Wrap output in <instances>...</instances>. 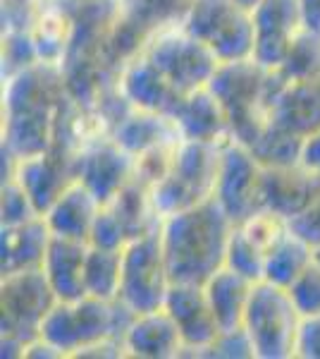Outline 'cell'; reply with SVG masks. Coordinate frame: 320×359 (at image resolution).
<instances>
[{
  "label": "cell",
  "instance_id": "cell-1",
  "mask_svg": "<svg viewBox=\"0 0 320 359\" xmlns=\"http://www.w3.org/2000/svg\"><path fill=\"white\" fill-rule=\"evenodd\" d=\"M69 91L62 69L34 62L5 77L3 139L13 158L48 151L57 139Z\"/></svg>",
  "mask_w": 320,
  "mask_h": 359
},
{
  "label": "cell",
  "instance_id": "cell-2",
  "mask_svg": "<svg viewBox=\"0 0 320 359\" xmlns=\"http://www.w3.org/2000/svg\"><path fill=\"white\" fill-rule=\"evenodd\" d=\"M235 221L215 196L160 221V245L172 283H203L225 266Z\"/></svg>",
  "mask_w": 320,
  "mask_h": 359
},
{
  "label": "cell",
  "instance_id": "cell-3",
  "mask_svg": "<svg viewBox=\"0 0 320 359\" xmlns=\"http://www.w3.org/2000/svg\"><path fill=\"white\" fill-rule=\"evenodd\" d=\"M137 316L122 299L86 297L74 302H60L48 311L41 323V338L48 340L62 352L74 357L79 350L106 338H125L132 318Z\"/></svg>",
  "mask_w": 320,
  "mask_h": 359
},
{
  "label": "cell",
  "instance_id": "cell-4",
  "mask_svg": "<svg viewBox=\"0 0 320 359\" xmlns=\"http://www.w3.org/2000/svg\"><path fill=\"white\" fill-rule=\"evenodd\" d=\"M272 82H275V69H267L253 57H246V60L220 62L218 72L208 84V89L225 108L232 125V137L244 147H249L267 123Z\"/></svg>",
  "mask_w": 320,
  "mask_h": 359
},
{
  "label": "cell",
  "instance_id": "cell-5",
  "mask_svg": "<svg viewBox=\"0 0 320 359\" xmlns=\"http://www.w3.org/2000/svg\"><path fill=\"white\" fill-rule=\"evenodd\" d=\"M223 147L225 144L179 139L170 175L151 187V201L160 221L215 194Z\"/></svg>",
  "mask_w": 320,
  "mask_h": 359
},
{
  "label": "cell",
  "instance_id": "cell-6",
  "mask_svg": "<svg viewBox=\"0 0 320 359\" xmlns=\"http://www.w3.org/2000/svg\"><path fill=\"white\" fill-rule=\"evenodd\" d=\"M301 314L287 287L256 280L242 328L253 345L256 359H289L296 350Z\"/></svg>",
  "mask_w": 320,
  "mask_h": 359
},
{
  "label": "cell",
  "instance_id": "cell-7",
  "mask_svg": "<svg viewBox=\"0 0 320 359\" xmlns=\"http://www.w3.org/2000/svg\"><path fill=\"white\" fill-rule=\"evenodd\" d=\"M182 27L201 39L220 62L253 57V13L237 0H191Z\"/></svg>",
  "mask_w": 320,
  "mask_h": 359
},
{
  "label": "cell",
  "instance_id": "cell-8",
  "mask_svg": "<svg viewBox=\"0 0 320 359\" xmlns=\"http://www.w3.org/2000/svg\"><path fill=\"white\" fill-rule=\"evenodd\" d=\"M141 50L182 96L206 89L220 67L218 55L182 25L162 29Z\"/></svg>",
  "mask_w": 320,
  "mask_h": 359
},
{
  "label": "cell",
  "instance_id": "cell-9",
  "mask_svg": "<svg viewBox=\"0 0 320 359\" xmlns=\"http://www.w3.org/2000/svg\"><path fill=\"white\" fill-rule=\"evenodd\" d=\"M172 280L160 245V225L151 233L134 237L122 249L120 294L134 314L162 309Z\"/></svg>",
  "mask_w": 320,
  "mask_h": 359
},
{
  "label": "cell",
  "instance_id": "cell-10",
  "mask_svg": "<svg viewBox=\"0 0 320 359\" xmlns=\"http://www.w3.org/2000/svg\"><path fill=\"white\" fill-rule=\"evenodd\" d=\"M191 0H115V17L108 29V50L122 67L148 39L177 27L187 17Z\"/></svg>",
  "mask_w": 320,
  "mask_h": 359
},
{
  "label": "cell",
  "instance_id": "cell-11",
  "mask_svg": "<svg viewBox=\"0 0 320 359\" xmlns=\"http://www.w3.org/2000/svg\"><path fill=\"white\" fill-rule=\"evenodd\" d=\"M3 309V335L17 338L25 345L39 338L41 323L57 304V294L50 287L43 269H22L3 273L0 285Z\"/></svg>",
  "mask_w": 320,
  "mask_h": 359
},
{
  "label": "cell",
  "instance_id": "cell-12",
  "mask_svg": "<svg viewBox=\"0 0 320 359\" xmlns=\"http://www.w3.org/2000/svg\"><path fill=\"white\" fill-rule=\"evenodd\" d=\"M213 196L235 223H244L256 211L265 208L263 165L251 154V149L237 139H230L223 147Z\"/></svg>",
  "mask_w": 320,
  "mask_h": 359
},
{
  "label": "cell",
  "instance_id": "cell-13",
  "mask_svg": "<svg viewBox=\"0 0 320 359\" xmlns=\"http://www.w3.org/2000/svg\"><path fill=\"white\" fill-rule=\"evenodd\" d=\"M8 177H15L27 189L41 216L62 194V189L77 180V154L62 144H53L48 151L27 156V158H13L8 154Z\"/></svg>",
  "mask_w": 320,
  "mask_h": 359
},
{
  "label": "cell",
  "instance_id": "cell-14",
  "mask_svg": "<svg viewBox=\"0 0 320 359\" xmlns=\"http://www.w3.org/2000/svg\"><path fill=\"white\" fill-rule=\"evenodd\" d=\"M253 13V60L267 69H280L289 48L306 29L299 0H260Z\"/></svg>",
  "mask_w": 320,
  "mask_h": 359
},
{
  "label": "cell",
  "instance_id": "cell-15",
  "mask_svg": "<svg viewBox=\"0 0 320 359\" xmlns=\"http://www.w3.org/2000/svg\"><path fill=\"white\" fill-rule=\"evenodd\" d=\"M165 311L174 318L184 338V355L203 357L220 335L206 287L199 283H172L165 297Z\"/></svg>",
  "mask_w": 320,
  "mask_h": 359
},
{
  "label": "cell",
  "instance_id": "cell-16",
  "mask_svg": "<svg viewBox=\"0 0 320 359\" xmlns=\"http://www.w3.org/2000/svg\"><path fill=\"white\" fill-rule=\"evenodd\" d=\"M77 180L108 204L134 180V156L113 137H103L77 151Z\"/></svg>",
  "mask_w": 320,
  "mask_h": 359
},
{
  "label": "cell",
  "instance_id": "cell-17",
  "mask_svg": "<svg viewBox=\"0 0 320 359\" xmlns=\"http://www.w3.org/2000/svg\"><path fill=\"white\" fill-rule=\"evenodd\" d=\"M267 123L292 132L304 142L320 132V82H292L275 69Z\"/></svg>",
  "mask_w": 320,
  "mask_h": 359
},
{
  "label": "cell",
  "instance_id": "cell-18",
  "mask_svg": "<svg viewBox=\"0 0 320 359\" xmlns=\"http://www.w3.org/2000/svg\"><path fill=\"white\" fill-rule=\"evenodd\" d=\"M118 89L132 108L162 115H174L182 103V94L162 77V72L151 62V57L139 50L127 62H122L118 74Z\"/></svg>",
  "mask_w": 320,
  "mask_h": 359
},
{
  "label": "cell",
  "instance_id": "cell-19",
  "mask_svg": "<svg viewBox=\"0 0 320 359\" xmlns=\"http://www.w3.org/2000/svg\"><path fill=\"white\" fill-rule=\"evenodd\" d=\"M127 357L139 359H172L184 357V338L179 326L167 314L165 306L153 311H141L132 318L125 333Z\"/></svg>",
  "mask_w": 320,
  "mask_h": 359
},
{
  "label": "cell",
  "instance_id": "cell-20",
  "mask_svg": "<svg viewBox=\"0 0 320 359\" xmlns=\"http://www.w3.org/2000/svg\"><path fill=\"white\" fill-rule=\"evenodd\" d=\"M86 257H89V242L62 235L50 237L41 269L60 302H74V299L86 297Z\"/></svg>",
  "mask_w": 320,
  "mask_h": 359
},
{
  "label": "cell",
  "instance_id": "cell-21",
  "mask_svg": "<svg viewBox=\"0 0 320 359\" xmlns=\"http://www.w3.org/2000/svg\"><path fill=\"white\" fill-rule=\"evenodd\" d=\"M318 175L301 163L263 168V201L265 208L292 221L304 213L316 194Z\"/></svg>",
  "mask_w": 320,
  "mask_h": 359
},
{
  "label": "cell",
  "instance_id": "cell-22",
  "mask_svg": "<svg viewBox=\"0 0 320 359\" xmlns=\"http://www.w3.org/2000/svg\"><path fill=\"white\" fill-rule=\"evenodd\" d=\"M172 120L177 123L182 139H199V142L213 144H227L230 139H235L225 108L208 86L184 96Z\"/></svg>",
  "mask_w": 320,
  "mask_h": 359
},
{
  "label": "cell",
  "instance_id": "cell-23",
  "mask_svg": "<svg viewBox=\"0 0 320 359\" xmlns=\"http://www.w3.org/2000/svg\"><path fill=\"white\" fill-rule=\"evenodd\" d=\"M101 206L103 204L96 199V194L81 180H74L50 204L48 211L43 213V218L53 235L89 242L91 228H94Z\"/></svg>",
  "mask_w": 320,
  "mask_h": 359
},
{
  "label": "cell",
  "instance_id": "cell-24",
  "mask_svg": "<svg viewBox=\"0 0 320 359\" xmlns=\"http://www.w3.org/2000/svg\"><path fill=\"white\" fill-rule=\"evenodd\" d=\"M208 294V302L215 318H218L220 331H235L242 328L244 314H246V304L251 297L253 280H249L246 276L232 271L230 266H223L203 283Z\"/></svg>",
  "mask_w": 320,
  "mask_h": 359
},
{
  "label": "cell",
  "instance_id": "cell-25",
  "mask_svg": "<svg viewBox=\"0 0 320 359\" xmlns=\"http://www.w3.org/2000/svg\"><path fill=\"white\" fill-rule=\"evenodd\" d=\"M48 223L43 216H36L20 225L3 228V273L22 269H41L50 245Z\"/></svg>",
  "mask_w": 320,
  "mask_h": 359
},
{
  "label": "cell",
  "instance_id": "cell-26",
  "mask_svg": "<svg viewBox=\"0 0 320 359\" xmlns=\"http://www.w3.org/2000/svg\"><path fill=\"white\" fill-rule=\"evenodd\" d=\"M110 137L132 156L144 154L146 149H153V147H158V144L179 142V139H182L179 127L170 115L139 111V108H132V111L113 127V135Z\"/></svg>",
  "mask_w": 320,
  "mask_h": 359
},
{
  "label": "cell",
  "instance_id": "cell-27",
  "mask_svg": "<svg viewBox=\"0 0 320 359\" xmlns=\"http://www.w3.org/2000/svg\"><path fill=\"white\" fill-rule=\"evenodd\" d=\"M74 29H77L74 15L65 5L50 0L32 29V41L34 48H36L39 62L62 67V62H65L69 53V46H72Z\"/></svg>",
  "mask_w": 320,
  "mask_h": 359
},
{
  "label": "cell",
  "instance_id": "cell-28",
  "mask_svg": "<svg viewBox=\"0 0 320 359\" xmlns=\"http://www.w3.org/2000/svg\"><path fill=\"white\" fill-rule=\"evenodd\" d=\"M316 259V247L306 242L301 235L289 230L270 252L265 254V271L263 280L275 285L289 287L292 283L308 269V264Z\"/></svg>",
  "mask_w": 320,
  "mask_h": 359
},
{
  "label": "cell",
  "instance_id": "cell-29",
  "mask_svg": "<svg viewBox=\"0 0 320 359\" xmlns=\"http://www.w3.org/2000/svg\"><path fill=\"white\" fill-rule=\"evenodd\" d=\"M103 206L113 208V213L125 225L130 240L144 233H151V230H155L160 225V218L153 208V201H151V189L139 180H132L113 201H108Z\"/></svg>",
  "mask_w": 320,
  "mask_h": 359
},
{
  "label": "cell",
  "instance_id": "cell-30",
  "mask_svg": "<svg viewBox=\"0 0 320 359\" xmlns=\"http://www.w3.org/2000/svg\"><path fill=\"white\" fill-rule=\"evenodd\" d=\"M86 294L98 299H118L122 283V249H103L89 245L86 257Z\"/></svg>",
  "mask_w": 320,
  "mask_h": 359
},
{
  "label": "cell",
  "instance_id": "cell-31",
  "mask_svg": "<svg viewBox=\"0 0 320 359\" xmlns=\"http://www.w3.org/2000/svg\"><path fill=\"white\" fill-rule=\"evenodd\" d=\"M251 154L260 161L263 168L272 165H294L301 158V149H304V139L294 137L292 132L282 130V127L265 123L258 137L249 144Z\"/></svg>",
  "mask_w": 320,
  "mask_h": 359
},
{
  "label": "cell",
  "instance_id": "cell-32",
  "mask_svg": "<svg viewBox=\"0 0 320 359\" xmlns=\"http://www.w3.org/2000/svg\"><path fill=\"white\" fill-rule=\"evenodd\" d=\"M280 74L292 82H320V34L304 29L296 36Z\"/></svg>",
  "mask_w": 320,
  "mask_h": 359
},
{
  "label": "cell",
  "instance_id": "cell-33",
  "mask_svg": "<svg viewBox=\"0 0 320 359\" xmlns=\"http://www.w3.org/2000/svg\"><path fill=\"white\" fill-rule=\"evenodd\" d=\"M225 266H230L232 271L246 276L249 280H263L265 271V252L258 245H253L249 240V235L244 233L239 225H235L230 237V245H227V257Z\"/></svg>",
  "mask_w": 320,
  "mask_h": 359
},
{
  "label": "cell",
  "instance_id": "cell-34",
  "mask_svg": "<svg viewBox=\"0 0 320 359\" xmlns=\"http://www.w3.org/2000/svg\"><path fill=\"white\" fill-rule=\"evenodd\" d=\"M237 225H239L244 233L249 235V240H251L253 245H258L265 254L292 230V223L284 216H280V213L270 211V208H260V211L249 216L244 223H237Z\"/></svg>",
  "mask_w": 320,
  "mask_h": 359
},
{
  "label": "cell",
  "instance_id": "cell-35",
  "mask_svg": "<svg viewBox=\"0 0 320 359\" xmlns=\"http://www.w3.org/2000/svg\"><path fill=\"white\" fill-rule=\"evenodd\" d=\"M301 316L320 314V262L313 259L308 269L287 287Z\"/></svg>",
  "mask_w": 320,
  "mask_h": 359
},
{
  "label": "cell",
  "instance_id": "cell-36",
  "mask_svg": "<svg viewBox=\"0 0 320 359\" xmlns=\"http://www.w3.org/2000/svg\"><path fill=\"white\" fill-rule=\"evenodd\" d=\"M50 0H3L5 34H32Z\"/></svg>",
  "mask_w": 320,
  "mask_h": 359
},
{
  "label": "cell",
  "instance_id": "cell-37",
  "mask_svg": "<svg viewBox=\"0 0 320 359\" xmlns=\"http://www.w3.org/2000/svg\"><path fill=\"white\" fill-rule=\"evenodd\" d=\"M41 216L39 208L34 206L32 196L27 189L17 182L15 177H8L3 182V228L5 225H20L32 218Z\"/></svg>",
  "mask_w": 320,
  "mask_h": 359
},
{
  "label": "cell",
  "instance_id": "cell-38",
  "mask_svg": "<svg viewBox=\"0 0 320 359\" xmlns=\"http://www.w3.org/2000/svg\"><path fill=\"white\" fill-rule=\"evenodd\" d=\"M127 242H130V235H127L125 225L120 223V218L113 213V208L101 206L94 228H91L89 245L103 249H125Z\"/></svg>",
  "mask_w": 320,
  "mask_h": 359
},
{
  "label": "cell",
  "instance_id": "cell-39",
  "mask_svg": "<svg viewBox=\"0 0 320 359\" xmlns=\"http://www.w3.org/2000/svg\"><path fill=\"white\" fill-rule=\"evenodd\" d=\"M203 357H230V359H239V357H253V345L249 340V335L244 328H235V331H220V335L215 338V343L208 347V352Z\"/></svg>",
  "mask_w": 320,
  "mask_h": 359
},
{
  "label": "cell",
  "instance_id": "cell-40",
  "mask_svg": "<svg viewBox=\"0 0 320 359\" xmlns=\"http://www.w3.org/2000/svg\"><path fill=\"white\" fill-rule=\"evenodd\" d=\"M292 230L296 235H301L306 242H311L313 247H320V177L316 184V194H313L311 206L304 213H299L292 218Z\"/></svg>",
  "mask_w": 320,
  "mask_h": 359
},
{
  "label": "cell",
  "instance_id": "cell-41",
  "mask_svg": "<svg viewBox=\"0 0 320 359\" xmlns=\"http://www.w3.org/2000/svg\"><path fill=\"white\" fill-rule=\"evenodd\" d=\"M294 357L320 359V314L301 316V326H299V335H296Z\"/></svg>",
  "mask_w": 320,
  "mask_h": 359
},
{
  "label": "cell",
  "instance_id": "cell-42",
  "mask_svg": "<svg viewBox=\"0 0 320 359\" xmlns=\"http://www.w3.org/2000/svg\"><path fill=\"white\" fill-rule=\"evenodd\" d=\"M299 163L311 170L313 175L320 177V132H316L313 137H308L304 142V149H301V158Z\"/></svg>",
  "mask_w": 320,
  "mask_h": 359
},
{
  "label": "cell",
  "instance_id": "cell-43",
  "mask_svg": "<svg viewBox=\"0 0 320 359\" xmlns=\"http://www.w3.org/2000/svg\"><path fill=\"white\" fill-rule=\"evenodd\" d=\"M301 13H304V25L308 32L320 34V0H299Z\"/></svg>",
  "mask_w": 320,
  "mask_h": 359
},
{
  "label": "cell",
  "instance_id": "cell-44",
  "mask_svg": "<svg viewBox=\"0 0 320 359\" xmlns=\"http://www.w3.org/2000/svg\"><path fill=\"white\" fill-rule=\"evenodd\" d=\"M237 3H242V5H244V8L253 10V8H256V5H258V3H260V0H237Z\"/></svg>",
  "mask_w": 320,
  "mask_h": 359
}]
</instances>
